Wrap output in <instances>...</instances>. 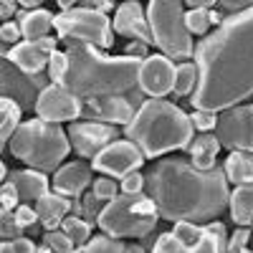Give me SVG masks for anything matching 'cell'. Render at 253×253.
I'll return each instance as SVG.
<instances>
[{
  "label": "cell",
  "mask_w": 253,
  "mask_h": 253,
  "mask_svg": "<svg viewBox=\"0 0 253 253\" xmlns=\"http://www.w3.org/2000/svg\"><path fill=\"white\" fill-rule=\"evenodd\" d=\"M198 89L193 109L225 112L253 96V5L205 36L195 46Z\"/></svg>",
  "instance_id": "obj_1"
},
{
  "label": "cell",
  "mask_w": 253,
  "mask_h": 253,
  "mask_svg": "<svg viewBox=\"0 0 253 253\" xmlns=\"http://www.w3.org/2000/svg\"><path fill=\"white\" fill-rule=\"evenodd\" d=\"M144 193L165 220L210 223L230 203V187L223 167L198 170L185 157H162L144 172Z\"/></svg>",
  "instance_id": "obj_2"
},
{
  "label": "cell",
  "mask_w": 253,
  "mask_h": 253,
  "mask_svg": "<svg viewBox=\"0 0 253 253\" xmlns=\"http://www.w3.org/2000/svg\"><path fill=\"white\" fill-rule=\"evenodd\" d=\"M69 71L63 84L71 94L81 101L104 99V96H122L139 86V69L142 61L126 56H107L101 48L86 43H66Z\"/></svg>",
  "instance_id": "obj_3"
},
{
  "label": "cell",
  "mask_w": 253,
  "mask_h": 253,
  "mask_svg": "<svg viewBox=\"0 0 253 253\" xmlns=\"http://www.w3.org/2000/svg\"><path fill=\"white\" fill-rule=\"evenodd\" d=\"M195 126L177 104L167 99H147L134 119L124 126V139L134 142L147 160H157L167 152L187 150L195 139Z\"/></svg>",
  "instance_id": "obj_4"
},
{
  "label": "cell",
  "mask_w": 253,
  "mask_h": 253,
  "mask_svg": "<svg viewBox=\"0 0 253 253\" xmlns=\"http://www.w3.org/2000/svg\"><path fill=\"white\" fill-rule=\"evenodd\" d=\"M8 152L26 162L31 170L38 172H56L61 162L69 157L71 152V142L66 129H61V124H51L43 119H26L23 124L15 129Z\"/></svg>",
  "instance_id": "obj_5"
},
{
  "label": "cell",
  "mask_w": 253,
  "mask_h": 253,
  "mask_svg": "<svg viewBox=\"0 0 253 253\" xmlns=\"http://www.w3.org/2000/svg\"><path fill=\"white\" fill-rule=\"evenodd\" d=\"M160 213L157 205L147 193L139 195H119L99 215V228L101 233H107L112 238H147L157 228Z\"/></svg>",
  "instance_id": "obj_6"
},
{
  "label": "cell",
  "mask_w": 253,
  "mask_h": 253,
  "mask_svg": "<svg viewBox=\"0 0 253 253\" xmlns=\"http://www.w3.org/2000/svg\"><path fill=\"white\" fill-rule=\"evenodd\" d=\"M147 20L152 28L155 46L170 61L195 56V41L185 23V5L180 0H152L147 5Z\"/></svg>",
  "instance_id": "obj_7"
},
{
  "label": "cell",
  "mask_w": 253,
  "mask_h": 253,
  "mask_svg": "<svg viewBox=\"0 0 253 253\" xmlns=\"http://www.w3.org/2000/svg\"><path fill=\"white\" fill-rule=\"evenodd\" d=\"M53 28L63 43H86L94 48H112L114 46V26L112 18L89 5H76L74 10L58 13Z\"/></svg>",
  "instance_id": "obj_8"
},
{
  "label": "cell",
  "mask_w": 253,
  "mask_h": 253,
  "mask_svg": "<svg viewBox=\"0 0 253 253\" xmlns=\"http://www.w3.org/2000/svg\"><path fill=\"white\" fill-rule=\"evenodd\" d=\"M215 137L228 152L253 155V104H238V107L218 112Z\"/></svg>",
  "instance_id": "obj_9"
},
{
  "label": "cell",
  "mask_w": 253,
  "mask_h": 253,
  "mask_svg": "<svg viewBox=\"0 0 253 253\" xmlns=\"http://www.w3.org/2000/svg\"><path fill=\"white\" fill-rule=\"evenodd\" d=\"M46 86H51V79L48 74H23L10 58L3 56V99H13L15 104L23 112L33 109L36 112V104H38V96Z\"/></svg>",
  "instance_id": "obj_10"
},
{
  "label": "cell",
  "mask_w": 253,
  "mask_h": 253,
  "mask_svg": "<svg viewBox=\"0 0 253 253\" xmlns=\"http://www.w3.org/2000/svg\"><path fill=\"white\" fill-rule=\"evenodd\" d=\"M144 155L142 150L129 142V139H117L112 142L107 150H101L94 160H91V167L96 172L101 175H107V177H119L124 180L126 175H132V172H139V167L144 165Z\"/></svg>",
  "instance_id": "obj_11"
},
{
  "label": "cell",
  "mask_w": 253,
  "mask_h": 253,
  "mask_svg": "<svg viewBox=\"0 0 253 253\" xmlns=\"http://www.w3.org/2000/svg\"><path fill=\"white\" fill-rule=\"evenodd\" d=\"M84 114V101L71 94L66 86L61 84H51L41 91L38 104H36V117L51 122V124H61V122H79V117Z\"/></svg>",
  "instance_id": "obj_12"
},
{
  "label": "cell",
  "mask_w": 253,
  "mask_h": 253,
  "mask_svg": "<svg viewBox=\"0 0 253 253\" xmlns=\"http://www.w3.org/2000/svg\"><path fill=\"white\" fill-rule=\"evenodd\" d=\"M66 134H69V142H71V150L79 157H89V160H94L101 150H107L112 142L119 139L117 126L104 124V122H91V119L69 124Z\"/></svg>",
  "instance_id": "obj_13"
},
{
  "label": "cell",
  "mask_w": 253,
  "mask_h": 253,
  "mask_svg": "<svg viewBox=\"0 0 253 253\" xmlns=\"http://www.w3.org/2000/svg\"><path fill=\"white\" fill-rule=\"evenodd\" d=\"M175 74L177 66L167 56H147L139 69V89L150 99H162L170 91H175Z\"/></svg>",
  "instance_id": "obj_14"
},
{
  "label": "cell",
  "mask_w": 253,
  "mask_h": 253,
  "mask_svg": "<svg viewBox=\"0 0 253 253\" xmlns=\"http://www.w3.org/2000/svg\"><path fill=\"white\" fill-rule=\"evenodd\" d=\"M112 26H114V33L126 36L129 41H142L147 46L155 43L150 20H147V10L137 0H126V3H122L117 8V13L112 18Z\"/></svg>",
  "instance_id": "obj_15"
},
{
  "label": "cell",
  "mask_w": 253,
  "mask_h": 253,
  "mask_svg": "<svg viewBox=\"0 0 253 253\" xmlns=\"http://www.w3.org/2000/svg\"><path fill=\"white\" fill-rule=\"evenodd\" d=\"M94 167L91 162H84V160H74V162H66L61 165L58 170L53 172L51 177V187L53 193L63 195V198H84V190L89 185H94Z\"/></svg>",
  "instance_id": "obj_16"
},
{
  "label": "cell",
  "mask_w": 253,
  "mask_h": 253,
  "mask_svg": "<svg viewBox=\"0 0 253 253\" xmlns=\"http://www.w3.org/2000/svg\"><path fill=\"white\" fill-rule=\"evenodd\" d=\"M84 114H91V122H104V124H122L126 126L134 114L137 107L132 104V99L126 96H104V99H91V101H84Z\"/></svg>",
  "instance_id": "obj_17"
},
{
  "label": "cell",
  "mask_w": 253,
  "mask_h": 253,
  "mask_svg": "<svg viewBox=\"0 0 253 253\" xmlns=\"http://www.w3.org/2000/svg\"><path fill=\"white\" fill-rule=\"evenodd\" d=\"M10 182L15 185L18 195H20V203H38L41 198H46L51 193V177L46 172H38V170H15L10 175Z\"/></svg>",
  "instance_id": "obj_18"
},
{
  "label": "cell",
  "mask_w": 253,
  "mask_h": 253,
  "mask_svg": "<svg viewBox=\"0 0 253 253\" xmlns=\"http://www.w3.org/2000/svg\"><path fill=\"white\" fill-rule=\"evenodd\" d=\"M33 208H36V213L41 218V225H43L46 230H58L63 225V220L69 218V213L74 210V200L63 198L58 193H48L46 198H41Z\"/></svg>",
  "instance_id": "obj_19"
},
{
  "label": "cell",
  "mask_w": 253,
  "mask_h": 253,
  "mask_svg": "<svg viewBox=\"0 0 253 253\" xmlns=\"http://www.w3.org/2000/svg\"><path fill=\"white\" fill-rule=\"evenodd\" d=\"M5 58H10L23 74L36 76V74H41L43 69H48V58H51V56L41 48L36 41H20L18 46L10 48V53H8Z\"/></svg>",
  "instance_id": "obj_20"
},
{
  "label": "cell",
  "mask_w": 253,
  "mask_h": 253,
  "mask_svg": "<svg viewBox=\"0 0 253 253\" xmlns=\"http://www.w3.org/2000/svg\"><path fill=\"white\" fill-rule=\"evenodd\" d=\"M218 150H220V142L213 132H205V134H198L187 147V155H190V162H193L198 170H213L215 167V160H218Z\"/></svg>",
  "instance_id": "obj_21"
},
{
  "label": "cell",
  "mask_w": 253,
  "mask_h": 253,
  "mask_svg": "<svg viewBox=\"0 0 253 253\" xmlns=\"http://www.w3.org/2000/svg\"><path fill=\"white\" fill-rule=\"evenodd\" d=\"M53 20L56 15L46 8H38V10H20L18 13V26L23 31L26 41H41L46 38L48 31L53 28Z\"/></svg>",
  "instance_id": "obj_22"
},
{
  "label": "cell",
  "mask_w": 253,
  "mask_h": 253,
  "mask_svg": "<svg viewBox=\"0 0 253 253\" xmlns=\"http://www.w3.org/2000/svg\"><path fill=\"white\" fill-rule=\"evenodd\" d=\"M230 218H233L236 228H251L253 223V185H241L230 190Z\"/></svg>",
  "instance_id": "obj_23"
},
{
  "label": "cell",
  "mask_w": 253,
  "mask_h": 253,
  "mask_svg": "<svg viewBox=\"0 0 253 253\" xmlns=\"http://www.w3.org/2000/svg\"><path fill=\"white\" fill-rule=\"evenodd\" d=\"M223 172H225L228 182H233L236 187L253 185V155H248V152H230L225 157Z\"/></svg>",
  "instance_id": "obj_24"
},
{
  "label": "cell",
  "mask_w": 253,
  "mask_h": 253,
  "mask_svg": "<svg viewBox=\"0 0 253 253\" xmlns=\"http://www.w3.org/2000/svg\"><path fill=\"white\" fill-rule=\"evenodd\" d=\"M20 117H23V109H20L13 99H3V96H0V144H3V150H8V144H10L15 129L23 124Z\"/></svg>",
  "instance_id": "obj_25"
},
{
  "label": "cell",
  "mask_w": 253,
  "mask_h": 253,
  "mask_svg": "<svg viewBox=\"0 0 253 253\" xmlns=\"http://www.w3.org/2000/svg\"><path fill=\"white\" fill-rule=\"evenodd\" d=\"M61 230L74 241L76 253H81L84 248H86V243L91 241V223H89V220H84V218H79V215H69L66 220H63Z\"/></svg>",
  "instance_id": "obj_26"
},
{
  "label": "cell",
  "mask_w": 253,
  "mask_h": 253,
  "mask_svg": "<svg viewBox=\"0 0 253 253\" xmlns=\"http://www.w3.org/2000/svg\"><path fill=\"white\" fill-rule=\"evenodd\" d=\"M198 66L193 61H182L177 63V74H175V94L177 96H193L198 89Z\"/></svg>",
  "instance_id": "obj_27"
},
{
  "label": "cell",
  "mask_w": 253,
  "mask_h": 253,
  "mask_svg": "<svg viewBox=\"0 0 253 253\" xmlns=\"http://www.w3.org/2000/svg\"><path fill=\"white\" fill-rule=\"evenodd\" d=\"M126 248H129V243H126V241L112 238L107 233H99V236H94L86 243V248H84L81 253H126Z\"/></svg>",
  "instance_id": "obj_28"
},
{
  "label": "cell",
  "mask_w": 253,
  "mask_h": 253,
  "mask_svg": "<svg viewBox=\"0 0 253 253\" xmlns=\"http://www.w3.org/2000/svg\"><path fill=\"white\" fill-rule=\"evenodd\" d=\"M172 233H175V238L182 243V246H187V248H193V246H198V241L203 238V225H198V223H187V220H180V223H175L172 225Z\"/></svg>",
  "instance_id": "obj_29"
},
{
  "label": "cell",
  "mask_w": 253,
  "mask_h": 253,
  "mask_svg": "<svg viewBox=\"0 0 253 253\" xmlns=\"http://www.w3.org/2000/svg\"><path fill=\"white\" fill-rule=\"evenodd\" d=\"M43 246L51 251V253H76V246L74 241L63 233V230H46L43 233Z\"/></svg>",
  "instance_id": "obj_30"
},
{
  "label": "cell",
  "mask_w": 253,
  "mask_h": 253,
  "mask_svg": "<svg viewBox=\"0 0 253 253\" xmlns=\"http://www.w3.org/2000/svg\"><path fill=\"white\" fill-rule=\"evenodd\" d=\"M91 193L101 200V203H112L114 198H119L122 195V187L117 185V180L114 177H96L94 180V185H91Z\"/></svg>",
  "instance_id": "obj_31"
},
{
  "label": "cell",
  "mask_w": 253,
  "mask_h": 253,
  "mask_svg": "<svg viewBox=\"0 0 253 253\" xmlns=\"http://www.w3.org/2000/svg\"><path fill=\"white\" fill-rule=\"evenodd\" d=\"M210 10H185V23H187V31L193 36H208L210 31V18H208Z\"/></svg>",
  "instance_id": "obj_32"
},
{
  "label": "cell",
  "mask_w": 253,
  "mask_h": 253,
  "mask_svg": "<svg viewBox=\"0 0 253 253\" xmlns=\"http://www.w3.org/2000/svg\"><path fill=\"white\" fill-rule=\"evenodd\" d=\"M152 253H193V248L182 246V243L175 238V233L170 230V233H160V236L155 238Z\"/></svg>",
  "instance_id": "obj_33"
},
{
  "label": "cell",
  "mask_w": 253,
  "mask_h": 253,
  "mask_svg": "<svg viewBox=\"0 0 253 253\" xmlns=\"http://www.w3.org/2000/svg\"><path fill=\"white\" fill-rule=\"evenodd\" d=\"M69 71V56L66 51H56L48 58V79L51 84H63V76Z\"/></svg>",
  "instance_id": "obj_34"
},
{
  "label": "cell",
  "mask_w": 253,
  "mask_h": 253,
  "mask_svg": "<svg viewBox=\"0 0 253 253\" xmlns=\"http://www.w3.org/2000/svg\"><path fill=\"white\" fill-rule=\"evenodd\" d=\"M190 122H193L195 129H200V134L213 132L218 126V112H205V109H195L190 114Z\"/></svg>",
  "instance_id": "obj_35"
},
{
  "label": "cell",
  "mask_w": 253,
  "mask_h": 253,
  "mask_svg": "<svg viewBox=\"0 0 253 253\" xmlns=\"http://www.w3.org/2000/svg\"><path fill=\"white\" fill-rule=\"evenodd\" d=\"M0 236H3V241H8V243L23 238V228L15 223L13 213H3V218H0Z\"/></svg>",
  "instance_id": "obj_36"
},
{
  "label": "cell",
  "mask_w": 253,
  "mask_h": 253,
  "mask_svg": "<svg viewBox=\"0 0 253 253\" xmlns=\"http://www.w3.org/2000/svg\"><path fill=\"white\" fill-rule=\"evenodd\" d=\"M0 205H3V213H15V210L20 208V195H18V190L10 180L3 182V190H0Z\"/></svg>",
  "instance_id": "obj_37"
},
{
  "label": "cell",
  "mask_w": 253,
  "mask_h": 253,
  "mask_svg": "<svg viewBox=\"0 0 253 253\" xmlns=\"http://www.w3.org/2000/svg\"><path fill=\"white\" fill-rule=\"evenodd\" d=\"M81 200H84V215H81V218H89V223H91V225H94V223H99V215H101V210L107 208V203H101L94 193L84 195Z\"/></svg>",
  "instance_id": "obj_38"
},
{
  "label": "cell",
  "mask_w": 253,
  "mask_h": 253,
  "mask_svg": "<svg viewBox=\"0 0 253 253\" xmlns=\"http://www.w3.org/2000/svg\"><path fill=\"white\" fill-rule=\"evenodd\" d=\"M15 223L20 225V228H31V225H36V223H41V218H38V213H36V208L33 205H28V203H20V208L15 210Z\"/></svg>",
  "instance_id": "obj_39"
},
{
  "label": "cell",
  "mask_w": 253,
  "mask_h": 253,
  "mask_svg": "<svg viewBox=\"0 0 253 253\" xmlns=\"http://www.w3.org/2000/svg\"><path fill=\"white\" fill-rule=\"evenodd\" d=\"M0 41H3L5 46H18L23 38V31H20V26L15 23V20H10V23H3L0 26Z\"/></svg>",
  "instance_id": "obj_40"
},
{
  "label": "cell",
  "mask_w": 253,
  "mask_h": 253,
  "mask_svg": "<svg viewBox=\"0 0 253 253\" xmlns=\"http://www.w3.org/2000/svg\"><path fill=\"white\" fill-rule=\"evenodd\" d=\"M253 233L251 228H236V233L228 238V253H238V251H246V246L251 243Z\"/></svg>",
  "instance_id": "obj_41"
},
{
  "label": "cell",
  "mask_w": 253,
  "mask_h": 253,
  "mask_svg": "<svg viewBox=\"0 0 253 253\" xmlns=\"http://www.w3.org/2000/svg\"><path fill=\"white\" fill-rule=\"evenodd\" d=\"M119 187H122L124 195H139V193H144V175H142V172L126 175V177L119 182Z\"/></svg>",
  "instance_id": "obj_42"
},
{
  "label": "cell",
  "mask_w": 253,
  "mask_h": 253,
  "mask_svg": "<svg viewBox=\"0 0 253 253\" xmlns=\"http://www.w3.org/2000/svg\"><path fill=\"white\" fill-rule=\"evenodd\" d=\"M253 3H246V0H220V3H215V8L225 15H238L243 10H248Z\"/></svg>",
  "instance_id": "obj_43"
},
{
  "label": "cell",
  "mask_w": 253,
  "mask_h": 253,
  "mask_svg": "<svg viewBox=\"0 0 253 253\" xmlns=\"http://www.w3.org/2000/svg\"><path fill=\"white\" fill-rule=\"evenodd\" d=\"M124 56L126 58H137V61H144L147 56V43H142V41H129L126 43V48H124Z\"/></svg>",
  "instance_id": "obj_44"
},
{
  "label": "cell",
  "mask_w": 253,
  "mask_h": 253,
  "mask_svg": "<svg viewBox=\"0 0 253 253\" xmlns=\"http://www.w3.org/2000/svg\"><path fill=\"white\" fill-rule=\"evenodd\" d=\"M20 13V5L15 3V0H3L0 3V18H3V23H10V18Z\"/></svg>",
  "instance_id": "obj_45"
},
{
  "label": "cell",
  "mask_w": 253,
  "mask_h": 253,
  "mask_svg": "<svg viewBox=\"0 0 253 253\" xmlns=\"http://www.w3.org/2000/svg\"><path fill=\"white\" fill-rule=\"evenodd\" d=\"M203 230H205V233H210V236H215V238H228V230H225V225H223L220 220H210V223H205Z\"/></svg>",
  "instance_id": "obj_46"
},
{
  "label": "cell",
  "mask_w": 253,
  "mask_h": 253,
  "mask_svg": "<svg viewBox=\"0 0 253 253\" xmlns=\"http://www.w3.org/2000/svg\"><path fill=\"white\" fill-rule=\"evenodd\" d=\"M13 248H15V253H38V246L31 241V238H18V241H13Z\"/></svg>",
  "instance_id": "obj_47"
},
{
  "label": "cell",
  "mask_w": 253,
  "mask_h": 253,
  "mask_svg": "<svg viewBox=\"0 0 253 253\" xmlns=\"http://www.w3.org/2000/svg\"><path fill=\"white\" fill-rule=\"evenodd\" d=\"M81 5H89V8L104 13V15H109V10L114 8V3H109V0H94V3H81Z\"/></svg>",
  "instance_id": "obj_48"
},
{
  "label": "cell",
  "mask_w": 253,
  "mask_h": 253,
  "mask_svg": "<svg viewBox=\"0 0 253 253\" xmlns=\"http://www.w3.org/2000/svg\"><path fill=\"white\" fill-rule=\"evenodd\" d=\"M18 5L23 8V10H38L41 8V0H20Z\"/></svg>",
  "instance_id": "obj_49"
},
{
  "label": "cell",
  "mask_w": 253,
  "mask_h": 253,
  "mask_svg": "<svg viewBox=\"0 0 253 253\" xmlns=\"http://www.w3.org/2000/svg\"><path fill=\"white\" fill-rule=\"evenodd\" d=\"M126 253H147V248L142 243H129V248H126Z\"/></svg>",
  "instance_id": "obj_50"
},
{
  "label": "cell",
  "mask_w": 253,
  "mask_h": 253,
  "mask_svg": "<svg viewBox=\"0 0 253 253\" xmlns=\"http://www.w3.org/2000/svg\"><path fill=\"white\" fill-rule=\"evenodd\" d=\"M0 253H15V248H13V243H8V241H3V243H0Z\"/></svg>",
  "instance_id": "obj_51"
},
{
  "label": "cell",
  "mask_w": 253,
  "mask_h": 253,
  "mask_svg": "<svg viewBox=\"0 0 253 253\" xmlns=\"http://www.w3.org/2000/svg\"><path fill=\"white\" fill-rule=\"evenodd\" d=\"M238 253H253V251H248V248H246V251H238Z\"/></svg>",
  "instance_id": "obj_52"
},
{
  "label": "cell",
  "mask_w": 253,
  "mask_h": 253,
  "mask_svg": "<svg viewBox=\"0 0 253 253\" xmlns=\"http://www.w3.org/2000/svg\"><path fill=\"white\" fill-rule=\"evenodd\" d=\"M251 243H253V238H251Z\"/></svg>",
  "instance_id": "obj_53"
}]
</instances>
